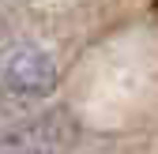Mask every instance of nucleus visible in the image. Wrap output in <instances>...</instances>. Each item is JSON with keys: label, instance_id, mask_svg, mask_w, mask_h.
<instances>
[{"label": "nucleus", "instance_id": "nucleus-1", "mask_svg": "<svg viewBox=\"0 0 158 154\" xmlns=\"http://www.w3.org/2000/svg\"><path fill=\"white\" fill-rule=\"evenodd\" d=\"M56 60L42 49V45H30V42H19L11 49L0 53V102H15V105H27V102H42L56 90Z\"/></svg>", "mask_w": 158, "mask_h": 154}, {"label": "nucleus", "instance_id": "nucleus-2", "mask_svg": "<svg viewBox=\"0 0 158 154\" xmlns=\"http://www.w3.org/2000/svg\"><path fill=\"white\" fill-rule=\"evenodd\" d=\"M79 139V124L68 109H49L11 128H0V154H68Z\"/></svg>", "mask_w": 158, "mask_h": 154}]
</instances>
